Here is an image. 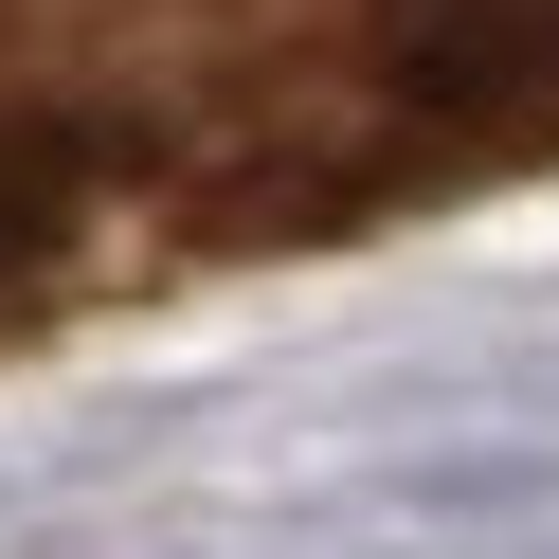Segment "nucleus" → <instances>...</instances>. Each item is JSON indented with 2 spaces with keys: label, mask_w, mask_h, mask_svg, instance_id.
Instances as JSON below:
<instances>
[{
  "label": "nucleus",
  "mask_w": 559,
  "mask_h": 559,
  "mask_svg": "<svg viewBox=\"0 0 559 559\" xmlns=\"http://www.w3.org/2000/svg\"><path fill=\"white\" fill-rule=\"evenodd\" d=\"M397 73L433 109H542L559 91V0H397Z\"/></svg>",
  "instance_id": "1"
},
{
  "label": "nucleus",
  "mask_w": 559,
  "mask_h": 559,
  "mask_svg": "<svg viewBox=\"0 0 559 559\" xmlns=\"http://www.w3.org/2000/svg\"><path fill=\"white\" fill-rule=\"evenodd\" d=\"M109 163H127V145H109V127H73V109H19V127H0V289H37V271L91 235Z\"/></svg>",
  "instance_id": "2"
}]
</instances>
